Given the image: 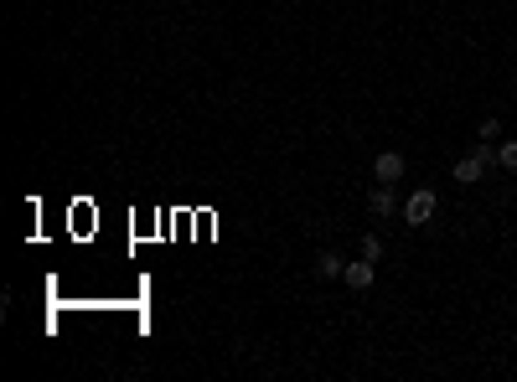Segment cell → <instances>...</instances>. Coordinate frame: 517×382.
<instances>
[{
	"instance_id": "8992f818",
	"label": "cell",
	"mask_w": 517,
	"mask_h": 382,
	"mask_svg": "<svg viewBox=\"0 0 517 382\" xmlns=\"http://www.w3.org/2000/svg\"><path fill=\"white\" fill-rule=\"evenodd\" d=\"M341 268H347V258H341V253H321V258H316V279H341Z\"/></svg>"
},
{
	"instance_id": "5b68a950",
	"label": "cell",
	"mask_w": 517,
	"mask_h": 382,
	"mask_svg": "<svg viewBox=\"0 0 517 382\" xmlns=\"http://www.w3.org/2000/svg\"><path fill=\"white\" fill-rule=\"evenodd\" d=\"M341 279H347L352 289H368V284H373V258H357V263H347V268H341Z\"/></svg>"
},
{
	"instance_id": "6da1fadb",
	"label": "cell",
	"mask_w": 517,
	"mask_h": 382,
	"mask_svg": "<svg viewBox=\"0 0 517 382\" xmlns=\"http://www.w3.org/2000/svg\"><path fill=\"white\" fill-rule=\"evenodd\" d=\"M429 217H435V191H414L403 201V222H408V228H424Z\"/></svg>"
},
{
	"instance_id": "3957f363",
	"label": "cell",
	"mask_w": 517,
	"mask_h": 382,
	"mask_svg": "<svg viewBox=\"0 0 517 382\" xmlns=\"http://www.w3.org/2000/svg\"><path fill=\"white\" fill-rule=\"evenodd\" d=\"M373 176H378L383 186H393L398 176H403V155H398V150H383L378 161H373Z\"/></svg>"
},
{
	"instance_id": "7a4b0ae2",
	"label": "cell",
	"mask_w": 517,
	"mask_h": 382,
	"mask_svg": "<svg viewBox=\"0 0 517 382\" xmlns=\"http://www.w3.org/2000/svg\"><path fill=\"white\" fill-rule=\"evenodd\" d=\"M481 171H486V140H481V145L456 166V181H461V186H471V181H481Z\"/></svg>"
},
{
	"instance_id": "277c9868",
	"label": "cell",
	"mask_w": 517,
	"mask_h": 382,
	"mask_svg": "<svg viewBox=\"0 0 517 382\" xmlns=\"http://www.w3.org/2000/svg\"><path fill=\"white\" fill-rule=\"evenodd\" d=\"M368 207H373V217H393V212H398V196H393V186H383V181H378V191L368 196Z\"/></svg>"
},
{
	"instance_id": "52a82bcc",
	"label": "cell",
	"mask_w": 517,
	"mask_h": 382,
	"mask_svg": "<svg viewBox=\"0 0 517 382\" xmlns=\"http://www.w3.org/2000/svg\"><path fill=\"white\" fill-rule=\"evenodd\" d=\"M362 258H373V263L383 258V238H378V233H368V238H362Z\"/></svg>"
},
{
	"instance_id": "ba28073f",
	"label": "cell",
	"mask_w": 517,
	"mask_h": 382,
	"mask_svg": "<svg viewBox=\"0 0 517 382\" xmlns=\"http://www.w3.org/2000/svg\"><path fill=\"white\" fill-rule=\"evenodd\" d=\"M497 161H502V171H517V140H507V145L497 150Z\"/></svg>"
}]
</instances>
